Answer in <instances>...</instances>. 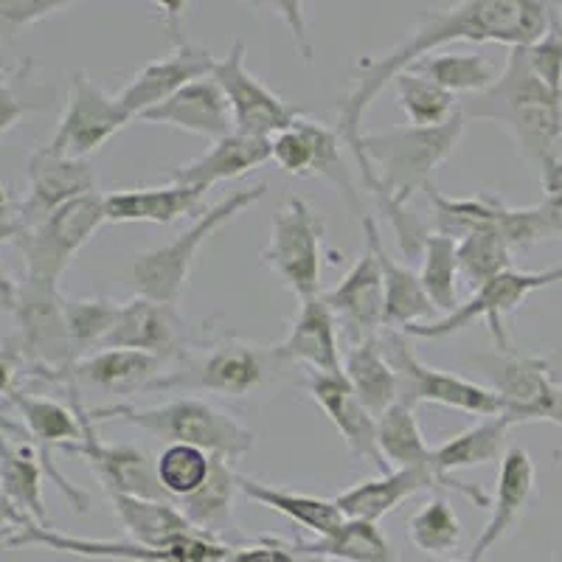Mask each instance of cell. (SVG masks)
Returning a JSON list of instances; mask_svg holds the SVG:
<instances>
[{
    "mask_svg": "<svg viewBox=\"0 0 562 562\" xmlns=\"http://www.w3.org/2000/svg\"><path fill=\"white\" fill-rule=\"evenodd\" d=\"M7 403L14 405L26 425V436L40 448V456L48 459L54 448L65 450L68 445H77L85 439V425L74 405H63L48 396L23 394V389L3 391Z\"/></svg>",
    "mask_w": 562,
    "mask_h": 562,
    "instance_id": "33",
    "label": "cell"
},
{
    "mask_svg": "<svg viewBox=\"0 0 562 562\" xmlns=\"http://www.w3.org/2000/svg\"><path fill=\"white\" fill-rule=\"evenodd\" d=\"M48 479L43 456L34 441H14L7 434L3 441V506L14 509L34 524L54 529L43 504V481Z\"/></svg>",
    "mask_w": 562,
    "mask_h": 562,
    "instance_id": "32",
    "label": "cell"
},
{
    "mask_svg": "<svg viewBox=\"0 0 562 562\" xmlns=\"http://www.w3.org/2000/svg\"><path fill=\"white\" fill-rule=\"evenodd\" d=\"M273 363H281L273 349L239 338H223L189 355L183 366L147 385V391H211L223 396H248L265 389Z\"/></svg>",
    "mask_w": 562,
    "mask_h": 562,
    "instance_id": "7",
    "label": "cell"
},
{
    "mask_svg": "<svg viewBox=\"0 0 562 562\" xmlns=\"http://www.w3.org/2000/svg\"><path fill=\"white\" fill-rule=\"evenodd\" d=\"M183 340V318L175 304L135 295L122 304L113 333L108 335L102 349H135L167 358Z\"/></svg>",
    "mask_w": 562,
    "mask_h": 562,
    "instance_id": "25",
    "label": "cell"
},
{
    "mask_svg": "<svg viewBox=\"0 0 562 562\" xmlns=\"http://www.w3.org/2000/svg\"><path fill=\"white\" fill-rule=\"evenodd\" d=\"M445 562H467V560H445Z\"/></svg>",
    "mask_w": 562,
    "mask_h": 562,
    "instance_id": "53",
    "label": "cell"
},
{
    "mask_svg": "<svg viewBox=\"0 0 562 562\" xmlns=\"http://www.w3.org/2000/svg\"><path fill=\"white\" fill-rule=\"evenodd\" d=\"M549 363H551V369H554V378L562 383V351H557L554 358H549Z\"/></svg>",
    "mask_w": 562,
    "mask_h": 562,
    "instance_id": "51",
    "label": "cell"
},
{
    "mask_svg": "<svg viewBox=\"0 0 562 562\" xmlns=\"http://www.w3.org/2000/svg\"><path fill=\"white\" fill-rule=\"evenodd\" d=\"M301 562H335V560H326V557H301Z\"/></svg>",
    "mask_w": 562,
    "mask_h": 562,
    "instance_id": "52",
    "label": "cell"
},
{
    "mask_svg": "<svg viewBox=\"0 0 562 562\" xmlns=\"http://www.w3.org/2000/svg\"><path fill=\"white\" fill-rule=\"evenodd\" d=\"M562 281V265L549 270H506L498 279L486 281L484 288H479L473 293V299L464 301L456 313L445 315V318H436L430 324H416L403 329V335L408 338H448V335L461 333L464 326H470L473 321H486V329L495 338L498 351H509V338H506L504 318L509 313L524 304L531 293L537 290H546L551 284H560Z\"/></svg>",
    "mask_w": 562,
    "mask_h": 562,
    "instance_id": "12",
    "label": "cell"
},
{
    "mask_svg": "<svg viewBox=\"0 0 562 562\" xmlns=\"http://www.w3.org/2000/svg\"><path fill=\"white\" fill-rule=\"evenodd\" d=\"M3 543L9 549L18 546H45L70 557H88V560H115V562H228L231 546L217 543L205 535H186L169 549H149L127 540H88V537L63 535L57 529H45L34 520L23 518L14 509L3 506Z\"/></svg>",
    "mask_w": 562,
    "mask_h": 562,
    "instance_id": "6",
    "label": "cell"
},
{
    "mask_svg": "<svg viewBox=\"0 0 562 562\" xmlns=\"http://www.w3.org/2000/svg\"><path fill=\"white\" fill-rule=\"evenodd\" d=\"M335 326H338V318L333 315V310L326 307L324 295L301 301L299 315L290 324L284 340L273 346L276 358L281 363L284 360H295V363L310 366L315 374L340 378L344 374V363H340L338 329Z\"/></svg>",
    "mask_w": 562,
    "mask_h": 562,
    "instance_id": "24",
    "label": "cell"
},
{
    "mask_svg": "<svg viewBox=\"0 0 562 562\" xmlns=\"http://www.w3.org/2000/svg\"><path fill=\"white\" fill-rule=\"evenodd\" d=\"M529 68L535 70V77L543 85H549L554 93H562V12L557 7L554 23H551L549 34L540 43L524 48Z\"/></svg>",
    "mask_w": 562,
    "mask_h": 562,
    "instance_id": "47",
    "label": "cell"
},
{
    "mask_svg": "<svg viewBox=\"0 0 562 562\" xmlns=\"http://www.w3.org/2000/svg\"><path fill=\"white\" fill-rule=\"evenodd\" d=\"M211 464H214V456L205 450L192 448V445H169L158 456L160 486L175 504H180L203 490L211 475Z\"/></svg>",
    "mask_w": 562,
    "mask_h": 562,
    "instance_id": "44",
    "label": "cell"
},
{
    "mask_svg": "<svg viewBox=\"0 0 562 562\" xmlns=\"http://www.w3.org/2000/svg\"><path fill=\"white\" fill-rule=\"evenodd\" d=\"M378 439L391 470H428V473L439 475L448 484L450 492H459L461 498H467L473 506H481V509H490L492 506L490 495L481 486L467 484V481H459L456 475L441 473L439 464H436V448H428V441L422 436L419 422H416L411 405L396 403L394 408L380 416Z\"/></svg>",
    "mask_w": 562,
    "mask_h": 562,
    "instance_id": "21",
    "label": "cell"
},
{
    "mask_svg": "<svg viewBox=\"0 0 562 562\" xmlns=\"http://www.w3.org/2000/svg\"><path fill=\"white\" fill-rule=\"evenodd\" d=\"M133 119L124 113L119 99L110 97L108 90L93 82L85 70H77L70 79L68 108L59 119L57 133L45 147L63 158L88 160V155L99 153Z\"/></svg>",
    "mask_w": 562,
    "mask_h": 562,
    "instance_id": "16",
    "label": "cell"
},
{
    "mask_svg": "<svg viewBox=\"0 0 562 562\" xmlns=\"http://www.w3.org/2000/svg\"><path fill=\"white\" fill-rule=\"evenodd\" d=\"M99 192V180L88 160L63 158L48 147L34 149L29 158V192L26 198L14 200L3 194V243H12L18 234L34 228L54 211L65 209L74 200Z\"/></svg>",
    "mask_w": 562,
    "mask_h": 562,
    "instance_id": "9",
    "label": "cell"
},
{
    "mask_svg": "<svg viewBox=\"0 0 562 562\" xmlns=\"http://www.w3.org/2000/svg\"><path fill=\"white\" fill-rule=\"evenodd\" d=\"M268 160H273V140L234 133L223 140H214V147L194 158L192 164L175 169L169 175V183L189 186V189H198L205 194L223 180L243 178Z\"/></svg>",
    "mask_w": 562,
    "mask_h": 562,
    "instance_id": "27",
    "label": "cell"
},
{
    "mask_svg": "<svg viewBox=\"0 0 562 562\" xmlns=\"http://www.w3.org/2000/svg\"><path fill=\"white\" fill-rule=\"evenodd\" d=\"M560 562H562V560H560Z\"/></svg>",
    "mask_w": 562,
    "mask_h": 562,
    "instance_id": "54",
    "label": "cell"
},
{
    "mask_svg": "<svg viewBox=\"0 0 562 562\" xmlns=\"http://www.w3.org/2000/svg\"><path fill=\"white\" fill-rule=\"evenodd\" d=\"M467 115H453L441 127H394L363 135V189L378 200L385 220L394 228L396 243L408 259L422 256L425 228L408 211L416 192L434 189L436 169L456 153L464 135Z\"/></svg>",
    "mask_w": 562,
    "mask_h": 562,
    "instance_id": "2",
    "label": "cell"
},
{
    "mask_svg": "<svg viewBox=\"0 0 562 562\" xmlns=\"http://www.w3.org/2000/svg\"><path fill=\"white\" fill-rule=\"evenodd\" d=\"M380 344H383L385 358L391 360L396 378H400V403L411 405V408H416L419 403H434L464 411V414L484 416V419L486 416H506L504 396L495 394L490 385L422 363L416 351L411 349L408 335L389 329L380 338Z\"/></svg>",
    "mask_w": 562,
    "mask_h": 562,
    "instance_id": "10",
    "label": "cell"
},
{
    "mask_svg": "<svg viewBox=\"0 0 562 562\" xmlns=\"http://www.w3.org/2000/svg\"><path fill=\"white\" fill-rule=\"evenodd\" d=\"M326 307L333 310L338 324L344 326L346 338L351 346H360L366 340L378 338L385 326V288L383 270H380L378 256L366 245L360 259L351 265L349 273L340 279L338 288L326 290Z\"/></svg>",
    "mask_w": 562,
    "mask_h": 562,
    "instance_id": "18",
    "label": "cell"
},
{
    "mask_svg": "<svg viewBox=\"0 0 562 562\" xmlns=\"http://www.w3.org/2000/svg\"><path fill=\"white\" fill-rule=\"evenodd\" d=\"M531 492H535V461L524 448H509L501 459L498 486H495V498L490 506L492 515L475 540L473 551L467 554V562H484L486 554L515 529Z\"/></svg>",
    "mask_w": 562,
    "mask_h": 562,
    "instance_id": "26",
    "label": "cell"
},
{
    "mask_svg": "<svg viewBox=\"0 0 562 562\" xmlns=\"http://www.w3.org/2000/svg\"><path fill=\"white\" fill-rule=\"evenodd\" d=\"M459 268L475 290L512 270V245L498 228H481L459 239Z\"/></svg>",
    "mask_w": 562,
    "mask_h": 562,
    "instance_id": "43",
    "label": "cell"
},
{
    "mask_svg": "<svg viewBox=\"0 0 562 562\" xmlns=\"http://www.w3.org/2000/svg\"><path fill=\"white\" fill-rule=\"evenodd\" d=\"M268 192V183H256L243 189V192L228 194L220 200L217 205L200 211V217L194 220L186 231H180L172 243L160 245V248L144 250V254L133 256L127 273V284L144 299L164 301V304H178L183 295L186 281L194 268L198 250L214 231L223 228L234 217H239L243 211L256 205Z\"/></svg>",
    "mask_w": 562,
    "mask_h": 562,
    "instance_id": "5",
    "label": "cell"
},
{
    "mask_svg": "<svg viewBox=\"0 0 562 562\" xmlns=\"http://www.w3.org/2000/svg\"><path fill=\"white\" fill-rule=\"evenodd\" d=\"M65 321H68L70 338L77 346L79 358H85L88 349H102L108 335L113 333L122 304H115L110 299H99V295H65L63 299Z\"/></svg>",
    "mask_w": 562,
    "mask_h": 562,
    "instance_id": "42",
    "label": "cell"
},
{
    "mask_svg": "<svg viewBox=\"0 0 562 562\" xmlns=\"http://www.w3.org/2000/svg\"><path fill=\"white\" fill-rule=\"evenodd\" d=\"M32 68L34 59H23L18 68H9L3 74V99H0V108H3L0 130L3 133H9L23 115L54 108L57 90H45L43 85H34Z\"/></svg>",
    "mask_w": 562,
    "mask_h": 562,
    "instance_id": "46",
    "label": "cell"
},
{
    "mask_svg": "<svg viewBox=\"0 0 562 562\" xmlns=\"http://www.w3.org/2000/svg\"><path fill=\"white\" fill-rule=\"evenodd\" d=\"M211 79L223 88L225 99L234 113V130L250 138H270L293 127L301 119V110L290 108L281 97H276L268 85H262L245 65V43L234 40L231 52L217 59Z\"/></svg>",
    "mask_w": 562,
    "mask_h": 562,
    "instance_id": "15",
    "label": "cell"
},
{
    "mask_svg": "<svg viewBox=\"0 0 562 562\" xmlns=\"http://www.w3.org/2000/svg\"><path fill=\"white\" fill-rule=\"evenodd\" d=\"M459 243L453 237H441V234H428L425 248H422V288L434 301L436 313L441 318L461 307L459 290H456V279H459Z\"/></svg>",
    "mask_w": 562,
    "mask_h": 562,
    "instance_id": "40",
    "label": "cell"
},
{
    "mask_svg": "<svg viewBox=\"0 0 562 562\" xmlns=\"http://www.w3.org/2000/svg\"><path fill=\"white\" fill-rule=\"evenodd\" d=\"M490 389L504 396L506 416L515 425L551 422L562 428V383L546 358L498 351L490 358H473Z\"/></svg>",
    "mask_w": 562,
    "mask_h": 562,
    "instance_id": "13",
    "label": "cell"
},
{
    "mask_svg": "<svg viewBox=\"0 0 562 562\" xmlns=\"http://www.w3.org/2000/svg\"><path fill=\"white\" fill-rule=\"evenodd\" d=\"M108 223L102 194H88L82 200H74L65 209L54 211L34 228L23 231L12 239L23 256V279L59 288V279L74 262V256L90 243L102 225Z\"/></svg>",
    "mask_w": 562,
    "mask_h": 562,
    "instance_id": "8",
    "label": "cell"
},
{
    "mask_svg": "<svg viewBox=\"0 0 562 562\" xmlns=\"http://www.w3.org/2000/svg\"><path fill=\"white\" fill-rule=\"evenodd\" d=\"M70 405L79 414L85 425V439L77 445H68L65 453L79 456L93 467V473L104 484L108 495H130V498H147V501H169L164 486L158 479V459L147 453V450L135 448V445H104L97 436V425L90 419L88 408L82 403L77 385H68Z\"/></svg>",
    "mask_w": 562,
    "mask_h": 562,
    "instance_id": "14",
    "label": "cell"
},
{
    "mask_svg": "<svg viewBox=\"0 0 562 562\" xmlns=\"http://www.w3.org/2000/svg\"><path fill=\"white\" fill-rule=\"evenodd\" d=\"M237 470L234 464L220 456H214V464H211V475L205 481V486L200 492H194L192 498L180 501L178 509L183 512L186 520L200 531V535L217 540V543L231 546L237 549L243 546V535L237 529V520H234V495L239 492L237 486Z\"/></svg>",
    "mask_w": 562,
    "mask_h": 562,
    "instance_id": "29",
    "label": "cell"
},
{
    "mask_svg": "<svg viewBox=\"0 0 562 562\" xmlns=\"http://www.w3.org/2000/svg\"><path fill=\"white\" fill-rule=\"evenodd\" d=\"M408 70L430 79V82L448 90V93H453V97L467 93L470 99L481 97L501 77V74H495V65L484 54H428L425 59L411 65Z\"/></svg>",
    "mask_w": 562,
    "mask_h": 562,
    "instance_id": "39",
    "label": "cell"
},
{
    "mask_svg": "<svg viewBox=\"0 0 562 562\" xmlns=\"http://www.w3.org/2000/svg\"><path fill=\"white\" fill-rule=\"evenodd\" d=\"M237 486L245 498L256 501L259 506H268V509L279 512L293 524L304 526L307 531L318 537H329L333 531L340 529V524L346 520V515L340 512V506L335 501L315 498V495H301V492L279 490V486H270L265 481H256L250 475H237Z\"/></svg>",
    "mask_w": 562,
    "mask_h": 562,
    "instance_id": "34",
    "label": "cell"
},
{
    "mask_svg": "<svg viewBox=\"0 0 562 562\" xmlns=\"http://www.w3.org/2000/svg\"><path fill=\"white\" fill-rule=\"evenodd\" d=\"M344 374L360 403L371 411V416L380 419L385 411L400 403V378H396L391 360L385 358L380 338L351 346L349 355H346Z\"/></svg>",
    "mask_w": 562,
    "mask_h": 562,
    "instance_id": "36",
    "label": "cell"
},
{
    "mask_svg": "<svg viewBox=\"0 0 562 562\" xmlns=\"http://www.w3.org/2000/svg\"><path fill=\"white\" fill-rule=\"evenodd\" d=\"M290 546L301 557H326V560L344 562H400L385 531L369 520L346 518L340 529L329 537H318L313 543L295 540Z\"/></svg>",
    "mask_w": 562,
    "mask_h": 562,
    "instance_id": "37",
    "label": "cell"
},
{
    "mask_svg": "<svg viewBox=\"0 0 562 562\" xmlns=\"http://www.w3.org/2000/svg\"><path fill=\"white\" fill-rule=\"evenodd\" d=\"M138 122L167 124V127L186 130V133L203 135V138L211 140H223L237 133L228 99L211 77L186 85L172 99L147 110V113H140Z\"/></svg>",
    "mask_w": 562,
    "mask_h": 562,
    "instance_id": "22",
    "label": "cell"
},
{
    "mask_svg": "<svg viewBox=\"0 0 562 562\" xmlns=\"http://www.w3.org/2000/svg\"><path fill=\"white\" fill-rule=\"evenodd\" d=\"M396 88V102L403 108V113L408 115L411 127H441L448 124L453 115L461 113L459 99L453 93H448L445 88H439L430 79L419 77V74H400L394 82Z\"/></svg>",
    "mask_w": 562,
    "mask_h": 562,
    "instance_id": "41",
    "label": "cell"
},
{
    "mask_svg": "<svg viewBox=\"0 0 562 562\" xmlns=\"http://www.w3.org/2000/svg\"><path fill=\"white\" fill-rule=\"evenodd\" d=\"M554 3L537 0H464L445 12H428L419 26L383 57H363L358 63L355 88L340 108L338 135L363 169V124L374 99L385 85L414 63L448 43H504L509 48H529L549 34L554 23Z\"/></svg>",
    "mask_w": 562,
    "mask_h": 562,
    "instance_id": "1",
    "label": "cell"
},
{
    "mask_svg": "<svg viewBox=\"0 0 562 562\" xmlns=\"http://www.w3.org/2000/svg\"><path fill=\"white\" fill-rule=\"evenodd\" d=\"M214 65H217L214 54L205 52V48H198L192 43H183L169 57L144 65L115 93V99H119V104H122V110L130 119H138L140 113H147V110L158 108L167 99H172L186 85L198 82V79H209L214 74Z\"/></svg>",
    "mask_w": 562,
    "mask_h": 562,
    "instance_id": "20",
    "label": "cell"
},
{
    "mask_svg": "<svg viewBox=\"0 0 562 562\" xmlns=\"http://www.w3.org/2000/svg\"><path fill=\"white\" fill-rule=\"evenodd\" d=\"M93 425L99 422H124L133 428L155 434L158 439H167L169 445H192L211 456L237 464L239 459L254 450L256 434L245 428L243 422L234 419L228 411L214 408L198 396H175L158 405H133L119 403L108 408L90 411Z\"/></svg>",
    "mask_w": 562,
    "mask_h": 562,
    "instance_id": "4",
    "label": "cell"
},
{
    "mask_svg": "<svg viewBox=\"0 0 562 562\" xmlns=\"http://www.w3.org/2000/svg\"><path fill=\"white\" fill-rule=\"evenodd\" d=\"M537 209H540V217H543L549 237H562V186L546 194V200Z\"/></svg>",
    "mask_w": 562,
    "mask_h": 562,
    "instance_id": "50",
    "label": "cell"
},
{
    "mask_svg": "<svg viewBox=\"0 0 562 562\" xmlns=\"http://www.w3.org/2000/svg\"><path fill=\"white\" fill-rule=\"evenodd\" d=\"M304 389L310 391L318 408L338 428V434L344 436L346 448H349L355 459L369 461L380 475L391 473V464L385 461L383 450H380L378 416H371V411L360 403L346 374L333 378V374H315V371H310V378L304 380Z\"/></svg>",
    "mask_w": 562,
    "mask_h": 562,
    "instance_id": "19",
    "label": "cell"
},
{
    "mask_svg": "<svg viewBox=\"0 0 562 562\" xmlns=\"http://www.w3.org/2000/svg\"><path fill=\"white\" fill-rule=\"evenodd\" d=\"M321 239L324 217L301 198H290L276 211L262 265L299 301L321 295Z\"/></svg>",
    "mask_w": 562,
    "mask_h": 562,
    "instance_id": "11",
    "label": "cell"
},
{
    "mask_svg": "<svg viewBox=\"0 0 562 562\" xmlns=\"http://www.w3.org/2000/svg\"><path fill=\"white\" fill-rule=\"evenodd\" d=\"M366 231V245L378 256L380 270H383V288H385V329H396L403 333L408 326H416L422 318H430L436 313L434 301L428 299L422 279L416 270L408 265H400L391 259L389 250L383 248V237H380L378 220L366 214L360 220Z\"/></svg>",
    "mask_w": 562,
    "mask_h": 562,
    "instance_id": "28",
    "label": "cell"
},
{
    "mask_svg": "<svg viewBox=\"0 0 562 562\" xmlns=\"http://www.w3.org/2000/svg\"><path fill=\"white\" fill-rule=\"evenodd\" d=\"M467 119L495 122L512 135L518 153L531 160L546 194L562 186V93H554L529 68L524 48H509L498 82L461 104Z\"/></svg>",
    "mask_w": 562,
    "mask_h": 562,
    "instance_id": "3",
    "label": "cell"
},
{
    "mask_svg": "<svg viewBox=\"0 0 562 562\" xmlns=\"http://www.w3.org/2000/svg\"><path fill=\"white\" fill-rule=\"evenodd\" d=\"M411 543L430 557H450L461 543V520L448 501L434 498L414 512L408 524Z\"/></svg>",
    "mask_w": 562,
    "mask_h": 562,
    "instance_id": "45",
    "label": "cell"
},
{
    "mask_svg": "<svg viewBox=\"0 0 562 562\" xmlns=\"http://www.w3.org/2000/svg\"><path fill=\"white\" fill-rule=\"evenodd\" d=\"M340 144L344 140H340L338 130H329L321 122L299 119L293 127H288L273 138V160L295 178H324L338 186L346 205L363 220L366 214L360 211L358 186H355L351 169L346 167L344 155H340Z\"/></svg>",
    "mask_w": 562,
    "mask_h": 562,
    "instance_id": "17",
    "label": "cell"
},
{
    "mask_svg": "<svg viewBox=\"0 0 562 562\" xmlns=\"http://www.w3.org/2000/svg\"><path fill=\"white\" fill-rule=\"evenodd\" d=\"M115 515L124 524V529L133 535V543L149 546V549H169L180 537L198 535L178 504L169 501H147L130 498V495H110Z\"/></svg>",
    "mask_w": 562,
    "mask_h": 562,
    "instance_id": "35",
    "label": "cell"
},
{
    "mask_svg": "<svg viewBox=\"0 0 562 562\" xmlns=\"http://www.w3.org/2000/svg\"><path fill=\"white\" fill-rule=\"evenodd\" d=\"M203 192L189 186H158V189H127L104 198L108 223H158L169 225L175 220L194 214L200 209Z\"/></svg>",
    "mask_w": 562,
    "mask_h": 562,
    "instance_id": "31",
    "label": "cell"
},
{
    "mask_svg": "<svg viewBox=\"0 0 562 562\" xmlns=\"http://www.w3.org/2000/svg\"><path fill=\"white\" fill-rule=\"evenodd\" d=\"M515 428L509 416H486L473 428L461 430L459 436L448 439L436 448V464L441 473L453 475L456 470L467 467H484L490 461L501 459L506 445V434Z\"/></svg>",
    "mask_w": 562,
    "mask_h": 562,
    "instance_id": "38",
    "label": "cell"
},
{
    "mask_svg": "<svg viewBox=\"0 0 562 562\" xmlns=\"http://www.w3.org/2000/svg\"><path fill=\"white\" fill-rule=\"evenodd\" d=\"M160 363L164 358L147 351L102 349L79 360L74 369L52 374L45 383L77 385V389L88 385L104 394H135V391H147V385L160 378Z\"/></svg>",
    "mask_w": 562,
    "mask_h": 562,
    "instance_id": "23",
    "label": "cell"
},
{
    "mask_svg": "<svg viewBox=\"0 0 562 562\" xmlns=\"http://www.w3.org/2000/svg\"><path fill=\"white\" fill-rule=\"evenodd\" d=\"M228 562H301L293 546L276 537H259L256 543H243L231 551Z\"/></svg>",
    "mask_w": 562,
    "mask_h": 562,
    "instance_id": "49",
    "label": "cell"
},
{
    "mask_svg": "<svg viewBox=\"0 0 562 562\" xmlns=\"http://www.w3.org/2000/svg\"><path fill=\"white\" fill-rule=\"evenodd\" d=\"M425 490H448V484L439 475L428 473V470H391V473H383L380 479H369L349 486V490L340 492L338 498L333 501L340 506L346 518L378 524L380 518L391 515L403 501Z\"/></svg>",
    "mask_w": 562,
    "mask_h": 562,
    "instance_id": "30",
    "label": "cell"
},
{
    "mask_svg": "<svg viewBox=\"0 0 562 562\" xmlns=\"http://www.w3.org/2000/svg\"><path fill=\"white\" fill-rule=\"evenodd\" d=\"M70 9L68 0H0V26L12 37L20 29L43 23L52 14Z\"/></svg>",
    "mask_w": 562,
    "mask_h": 562,
    "instance_id": "48",
    "label": "cell"
}]
</instances>
